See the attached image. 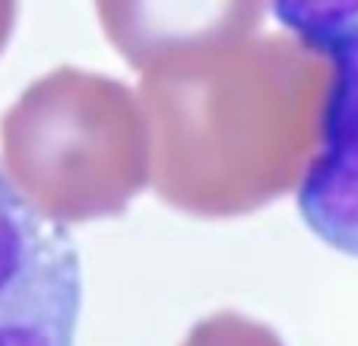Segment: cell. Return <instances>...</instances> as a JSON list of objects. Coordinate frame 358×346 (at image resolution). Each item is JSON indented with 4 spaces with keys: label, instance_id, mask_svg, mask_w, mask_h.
<instances>
[{
    "label": "cell",
    "instance_id": "3",
    "mask_svg": "<svg viewBox=\"0 0 358 346\" xmlns=\"http://www.w3.org/2000/svg\"><path fill=\"white\" fill-rule=\"evenodd\" d=\"M80 302L70 232L41 216L0 165V346H73Z\"/></svg>",
    "mask_w": 358,
    "mask_h": 346
},
{
    "label": "cell",
    "instance_id": "5",
    "mask_svg": "<svg viewBox=\"0 0 358 346\" xmlns=\"http://www.w3.org/2000/svg\"><path fill=\"white\" fill-rule=\"evenodd\" d=\"M95 10L117 55L146 70L171 55L248 39L264 22L266 0H95Z\"/></svg>",
    "mask_w": 358,
    "mask_h": 346
},
{
    "label": "cell",
    "instance_id": "2",
    "mask_svg": "<svg viewBox=\"0 0 358 346\" xmlns=\"http://www.w3.org/2000/svg\"><path fill=\"white\" fill-rule=\"evenodd\" d=\"M3 172L51 223L117 216L149 181V124L121 80L61 67L0 124Z\"/></svg>",
    "mask_w": 358,
    "mask_h": 346
},
{
    "label": "cell",
    "instance_id": "6",
    "mask_svg": "<svg viewBox=\"0 0 358 346\" xmlns=\"http://www.w3.org/2000/svg\"><path fill=\"white\" fill-rule=\"evenodd\" d=\"M273 7L282 26L317 45L345 22L358 20V0H273Z\"/></svg>",
    "mask_w": 358,
    "mask_h": 346
},
{
    "label": "cell",
    "instance_id": "4",
    "mask_svg": "<svg viewBox=\"0 0 358 346\" xmlns=\"http://www.w3.org/2000/svg\"><path fill=\"white\" fill-rule=\"evenodd\" d=\"M333 61L324 146L301 178L298 210L330 248L358 258V20L324 39Z\"/></svg>",
    "mask_w": 358,
    "mask_h": 346
},
{
    "label": "cell",
    "instance_id": "7",
    "mask_svg": "<svg viewBox=\"0 0 358 346\" xmlns=\"http://www.w3.org/2000/svg\"><path fill=\"white\" fill-rule=\"evenodd\" d=\"M181 346H285L279 333L266 324L244 318L235 312H222L194 324Z\"/></svg>",
    "mask_w": 358,
    "mask_h": 346
},
{
    "label": "cell",
    "instance_id": "1",
    "mask_svg": "<svg viewBox=\"0 0 358 346\" xmlns=\"http://www.w3.org/2000/svg\"><path fill=\"white\" fill-rule=\"evenodd\" d=\"M333 61L304 35L238 39L143 70L156 194L206 219L298 188L324 146Z\"/></svg>",
    "mask_w": 358,
    "mask_h": 346
},
{
    "label": "cell",
    "instance_id": "8",
    "mask_svg": "<svg viewBox=\"0 0 358 346\" xmlns=\"http://www.w3.org/2000/svg\"><path fill=\"white\" fill-rule=\"evenodd\" d=\"M13 26H16V0H0V51L7 48Z\"/></svg>",
    "mask_w": 358,
    "mask_h": 346
}]
</instances>
